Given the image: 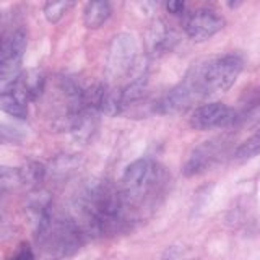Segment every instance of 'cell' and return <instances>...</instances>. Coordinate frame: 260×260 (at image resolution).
<instances>
[{
    "label": "cell",
    "instance_id": "9c48e42d",
    "mask_svg": "<svg viewBox=\"0 0 260 260\" xmlns=\"http://www.w3.org/2000/svg\"><path fill=\"white\" fill-rule=\"evenodd\" d=\"M26 103L28 101L15 89V83L7 93L0 94V109H2L5 114H8V116L16 117V119H26L28 117Z\"/></svg>",
    "mask_w": 260,
    "mask_h": 260
},
{
    "label": "cell",
    "instance_id": "52a82bcc",
    "mask_svg": "<svg viewBox=\"0 0 260 260\" xmlns=\"http://www.w3.org/2000/svg\"><path fill=\"white\" fill-rule=\"evenodd\" d=\"M224 26L223 16H219L216 12L210 8H199L193 13H190L184 21V29L192 41H207L213 38L216 32H219Z\"/></svg>",
    "mask_w": 260,
    "mask_h": 260
},
{
    "label": "cell",
    "instance_id": "7c38bea8",
    "mask_svg": "<svg viewBox=\"0 0 260 260\" xmlns=\"http://www.w3.org/2000/svg\"><path fill=\"white\" fill-rule=\"evenodd\" d=\"M75 0H47L44 7V15L51 23H57L67 13Z\"/></svg>",
    "mask_w": 260,
    "mask_h": 260
},
{
    "label": "cell",
    "instance_id": "e0dca14e",
    "mask_svg": "<svg viewBox=\"0 0 260 260\" xmlns=\"http://www.w3.org/2000/svg\"><path fill=\"white\" fill-rule=\"evenodd\" d=\"M166 8L171 15H182L185 10V0H166Z\"/></svg>",
    "mask_w": 260,
    "mask_h": 260
},
{
    "label": "cell",
    "instance_id": "3957f363",
    "mask_svg": "<svg viewBox=\"0 0 260 260\" xmlns=\"http://www.w3.org/2000/svg\"><path fill=\"white\" fill-rule=\"evenodd\" d=\"M39 246L54 258H67L77 254L86 236L73 218H54L36 236Z\"/></svg>",
    "mask_w": 260,
    "mask_h": 260
},
{
    "label": "cell",
    "instance_id": "5b68a950",
    "mask_svg": "<svg viewBox=\"0 0 260 260\" xmlns=\"http://www.w3.org/2000/svg\"><path fill=\"white\" fill-rule=\"evenodd\" d=\"M226 148H228V140L223 137L203 142L190 153L189 159L184 165V174L187 177H192L202 173H207L216 162L221 161L223 154L226 153Z\"/></svg>",
    "mask_w": 260,
    "mask_h": 260
},
{
    "label": "cell",
    "instance_id": "277c9868",
    "mask_svg": "<svg viewBox=\"0 0 260 260\" xmlns=\"http://www.w3.org/2000/svg\"><path fill=\"white\" fill-rule=\"evenodd\" d=\"M242 67L244 62L236 54H228V55L199 62L197 69L207 98L211 94L228 91L241 75Z\"/></svg>",
    "mask_w": 260,
    "mask_h": 260
},
{
    "label": "cell",
    "instance_id": "5bb4252c",
    "mask_svg": "<svg viewBox=\"0 0 260 260\" xmlns=\"http://www.w3.org/2000/svg\"><path fill=\"white\" fill-rule=\"evenodd\" d=\"M21 179H23V184H38L44 179L46 174V168L41 165V162H28L26 166L21 168Z\"/></svg>",
    "mask_w": 260,
    "mask_h": 260
},
{
    "label": "cell",
    "instance_id": "9a60e30c",
    "mask_svg": "<svg viewBox=\"0 0 260 260\" xmlns=\"http://www.w3.org/2000/svg\"><path fill=\"white\" fill-rule=\"evenodd\" d=\"M24 135L18 128L0 122V145H18L23 142Z\"/></svg>",
    "mask_w": 260,
    "mask_h": 260
},
{
    "label": "cell",
    "instance_id": "30bf717a",
    "mask_svg": "<svg viewBox=\"0 0 260 260\" xmlns=\"http://www.w3.org/2000/svg\"><path fill=\"white\" fill-rule=\"evenodd\" d=\"M111 15L109 0H89L85 8V24L89 29H98Z\"/></svg>",
    "mask_w": 260,
    "mask_h": 260
},
{
    "label": "cell",
    "instance_id": "d6986e66",
    "mask_svg": "<svg viewBox=\"0 0 260 260\" xmlns=\"http://www.w3.org/2000/svg\"><path fill=\"white\" fill-rule=\"evenodd\" d=\"M161 2V0H150V4H153V5H158Z\"/></svg>",
    "mask_w": 260,
    "mask_h": 260
},
{
    "label": "cell",
    "instance_id": "8992f818",
    "mask_svg": "<svg viewBox=\"0 0 260 260\" xmlns=\"http://www.w3.org/2000/svg\"><path fill=\"white\" fill-rule=\"evenodd\" d=\"M236 122V112L224 103H208L193 111L190 127L195 130H211L230 127Z\"/></svg>",
    "mask_w": 260,
    "mask_h": 260
},
{
    "label": "cell",
    "instance_id": "ac0fdd59",
    "mask_svg": "<svg viewBox=\"0 0 260 260\" xmlns=\"http://www.w3.org/2000/svg\"><path fill=\"white\" fill-rule=\"evenodd\" d=\"M226 2H228V7L230 8H238L244 0H226Z\"/></svg>",
    "mask_w": 260,
    "mask_h": 260
},
{
    "label": "cell",
    "instance_id": "8fae6325",
    "mask_svg": "<svg viewBox=\"0 0 260 260\" xmlns=\"http://www.w3.org/2000/svg\"><path fill=\"white\" fill-rule=\"evenodd\" d=\"M260 153V128H257L247 140H244L234 151V159L238 161H247Z\"/></svg>",
    "mask_w": 260,
    "mask_h": 260
},
{
    "label": "cell",
    "instance_id": "6da1fadb",
    "mask_svg": "<svg viewBox=\"0 0 260 260\" xmlns=\"http://www.w3.org/2000/svg\"><path fill=\"white\" fill-rule=\"evenodd\" d=\"M73 219L86 238L120 234L134 226L120 189L106 181H93L85 185L77 199V218Z\"/></svg>",
    "mask_w": 260,
    "mask_h": 260
},
{
    "label": "cell",
    "instance_id": "ba28073f",
    "mask_svg": "<svg viewBox=\"0 0 260 260\" xmlns=\"http://www.w3.org/2000/svg\"><path fill=\"white\" fill-rule=\"evenodd\" d=\"M135 62V44L130 36L122 35L114 39L109 52L108 72L112 77L127 75Z\"/></svg>",
    "mask_w": 260,
    "mask_h": 260
},
{
    "label": "cell",
    "instance_id": "4fadbf2b",
    "mask_svg": "<svg viewBox=\"0 0 260 260\" xmlns=\"http://www.w3.org/2000/svg\"><path fill=\"white\" fill-rule=\"evenodd\" d=\"M23 184L21 171L16 168L0 166V192L10 190L13 187Z\"/></svg>",
    "mask_w": 260,
    "mask_h": 260
},
{
    "label": "cell",
    "instance_id": "7a4b0ae2",
    "mask_svg": "<svg viewBox=\"0 0 260 260\" xmlns=\"http://www.w3.org/2000/svg\"><path fill=\"white\" fill-rule=\"evenodd\" d=\"M165 184V169L151 158H140L127 166L119 189L134 221H140L148 211L154 210Z\"/></svg>",
    "mask_w": 260,
    "mask_h": 260
},
{
    "label": "cell",
    "instance_id": "2e32d148",
    "mask_svg": "<svg viewBox=\"0 0 260 260\" xmlns=\"http://www.w3.org/2000/svg\"><path fill=\"white\" fill-rule=\"evenodd\" d=\"M8 260H36V258H35V254H32V249L29 247V244L23 242L18 247V250H16V254Z\"/></svg>",
    "mask_w": 260,
    "mask_h": 260
}]
</instances>
